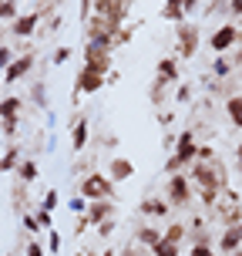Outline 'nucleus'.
<instances>
[{
  "label": "nucleus",
  "mask_w": 242,
  "mask_h": 256,
  "mask_svg": "<svg viewBox=\"0 0 242 256\" xmlns=\"http://www.w3.org/2000/svg\"><path fill=\"white\" fill-rule=\"evenodd\" d=\"M195 155H199L195 135H192L189 128H185V132H179V142H175V148H172V155H168L165 172H168V176H175V172H182V168L189 166V162H195Z\"/></svg>",
  "instance_id": "obj_1"
},
{
  "label": "nucleus",
  "mask_w": 242,
  "mask_h": 256,
  "mask_svg": "<svg viewBox=\"0 0 242 256\" xmlns=\"http://www.w3.org/2000/svg\"><path fill=\"white\" fill-rule=\"evenodd\" d=\"M189 182H195L199 192H219L222 189V168H219L216 162H195Z\"/></svg>",
  "instance_id": "obj_2"
},
{
  "label": "nucleus",
  "mask_w": 242,
  "mask_h": 256,
  "mask_svg": "<svg viewBox=\"0 0 242 256\" xmlns=\"http://www.w3.org/2000/svg\"><path fill=\"white\" fill-rule=\"evenodd\" d=\"M81 196L94 202V199H115V182L108 179L104 172H88L81 179Z\"/></svg>",
  "instance_id": "obj_3"
},
{
  "label": "nucleus",
  "mask_w": 242,
  "mask_h": 256,
  "mask_svg": "<svg viewBox=\"0 0 242 256\" xmlns=\"http://www.w3.org/2000/svg\"><path fill=\"white\" fill-rule=\"evenodd\" d=\"M165 202H168V206H175V209H182V206H189V202H192V182H189V176L175 172V176L168 179Z\"/></svg>",
  "instance_id": "obj_4"
},
{
  "label": "nucleus",
  "mask_w": 242,
  "mask_h": 256,
  "mask_svg": "<svg viewBox=\"0 0 242 256\" xmlns=\"http://www.w3.org/2000/svg\"><path fill=\"white\" fill-rule=\"evenodd\" d=\"M199 48V30L195 24H175V58H192Z\"/></svg>",
  "instance_id": "obj_5"
},
{
  "label": "nucleus",
  "mask_w": 242,
  "mask_h": 256,
  "mask_svg": "<svg viewBox=\"0 0 242 256\" xmlns=\"http://www.w3.org/2000/svg\"><path fill=\"white\" fill-rule=\"evenodd\" d=\"M104 81L108 74H101L98 68H88V64H81V71H77V81H74V91L77 94H94V91L104 88Z\"/></svg>",
  "instance_id": "obj_6"
},
{
  "label": "nucleus",
  "mask_w": 242,
  "mask_h": 256,
  "mask_svg": "<svg viewBox=\"0 0 242 256\" xmlns=\"http://www.w3.org/2000/svg\"><path fill=\"white\" fill-rule=\"evenodd\" d=\"M239 27H232V24H222L216 30V34H212V38H209V48H212V51L216 54H226L229 51V48H236V44H239Z\"/></svg>",
  "instance_id": "obj_7"
},
{
  "label": "nucleus",
  "mask_w": 242,
  "mask_h": 256,
  "mask_svg": "<svg viewBox=\"0 0 242 256\" xmlns=\"http://www.w3.org/2000/svg\"><path fill=\"white\" fill-rule=\"evenodd\" d=\"M88 222L91 226H101V222H108V219H115V199H94V202H88Z\"/></svg>",
  "instance_id": "obj_8"
},
{
  "label": "nucleus",
  "mask_w": 242,
  "mask_h": 256,
  "mask_svg": "<svg viewBox=\"0 0 242 256\" xmlns=\"http://www.w3.org/2000/svg\"><path fill=\"white\" fill-rule=\"evenodd\" d=\"M37 24H40V14H37V10H30V14H17V20L10 24V30H13V38H34Z\"/></svg>",
  "instance_id": "obj_9"
},
{
  "label": "nucleus",
  "mask_w": 242,
  "mask_h": 256,
  "mask_svg": "<svg viewBox=\"0 0 242 256\" xmlns=\"http://www.w3.org/2000/svg\"><path fill=\"white\" fill-rule=\"evenodd\" d=\"M30 68H34V54H20V58H13L10 68L3 71V81L13 84V81H20L24 74H30Z\"/></svg>",
  "instance_id": "obj_10"
},
{
  "label": "nucleus",
  "mask_w": 242,
  "mask_h": 256,
  "mask_svg": "<svg viewBox=\"0 0 242 256\" xmlns=\"http://www.w3.org/2000/svg\"><path fill=\"white\" fill-rule=\"evenodd\" d=\"M239 246H242V222H229L226 232L219 236V250L222 253H236Z\"/></svg>",
  "instance_id": "obj_11"
},
{
  "label": "nucleus",
  "mask_w": 242,
  "mask_h": 256,
  "mask_svg": "<svg viewBox=\"0 0 242 256\" xmlns=\"http://www.w3.org/2000/svg\"><path fill=\"white\" fill-rule=\"evenodd\" d=\"M88 138H91V122L88 118H77L71 125V148L74 152H84L88 148Z\"/></svg>",
  "instance_id": "obj_12"
},
{
  "label": "nucleus",
  "mask_w": 242,
  "mask_h": 256,
  "mask_svg": "<svg viewBox=\"0 0 242 256\" xmlns=\"http://www.w3.org/2000/svg\"><path fill=\"white\" fill-rule=\"evenodd\" d=\"M155 81H162V84H179V64H175V58H162L158 61V68H155Z\"/></svg>",
  "instance_id": "obj_13"
},
{
  "label": "nucleus",
  "mask_w": 242,
  "mask_h": 256,
  "mask_svg": "<svg viewBox=\"0 0 242 256\" xmlns=\"http://www.w3.org/2000/svg\"><path fill=\"white\" fill-rule=\"evenodd\" d=\"M131 176H135L131 158H111V166H108V179L111 182H128Z\"/></svg>",
  "instance_id": "obj_14"
},
{
  "label": "nucleus",
  "mask_w": 242,
  "mask_h": 256,
  "mask_svg": "<svg viewBox=\"0 0 242 256\" xmlns=\"http://www.w3.org/2000/svg\"><path fill=\"white\" fill-rule=\"evenodd\" d=\"M20 162H24V158H20V145H7L3 155H0V172H17Z\"/></svg>",
  "instance_id": "obj_15"
},
{
  "label": "nucleus",
  "mask_w": 242,
  "mask_h": 256,
  "mask_svg": "<svg viewBox=\"0 0 242 256\" xmlns=\"http://www.w3.org/2000/svg\"><path fill=\"white\" fill-rule=\"evenodd\" d=\"M37 176H40V166L34 162V158H24V162L17 166V179L24 182V186H30V182H37Z\"/></svg>",
  "instance_id": "obj_16"
},
{
  "label": "nucleus",
  "mask_w": 242,
  "mask_h": 256,
  "mask_svg": "<svg viewBox=\"0 0 242 256\" xmlns=\"http://www.w3.org/2000/svg\"><path fill=\"white\" fill-rule=\"evenodd\" d=\"M138 209H141V216H155V219H158V216H168V209H172V206H168L165 199H145Z\"/></svg>",
  "instance_id": "obj_17"
},
{
  "label": "nucleus",
  "mask_w": 242,
  "mask_h": 256,
  "mask_svg": "<svg viewBox=\"0 0 242 256\" xmlns=\"http://www.w3.org/2000/svg\"><path fill=\"white\" fill-rule=\"evenodd\" d=\"M135 240H138V246H148V250H155V246L162 243V232L155 230V226H141V230L135 232Z\"/></svg>",
  "instance_id": "obj_18"
},
{
  "label": "nucleus",
  "mask_w": 242,
  "mask_h": 256,
  "mask_svg": "<svg viewBox=\"0 0 242 256\" xmlns=\"http://www.w3.org/2000/svg\"><path fill=\"white\" fill-rule=\"evenodd\" d=\"M162 17H165V20H172V24H182V20H185V7H182V0H165Z\"/></svg>",
  "instance_id": "obj_19"
},
{
  "label": "nucleus",
  "mask_w": 242,
  "mask_h": 256,
  "mask_svg": "<svg viewBox=\"0 0 242 256\" xmlns=\"http://www.w3.org/2000/svg\"><path fill=\"white\" fill-rule=\"evenodd\" d=\"M20 98H17V94H7V98H0V122H3V118H17V112H20Z\"/></svg>",
  "instance_id": "obj_20"
},
{
  "label": "nucleus",
  "mask_w": 242,
  "mask_h": 256,
  "mask_svg": "<svg viewBox=\"0 0 242 256\" xmlns=\"http://www.w3.org/2000/svg\"><path fill=\"white\" fill-rule=\"evenodd\" d=\"M226 115L236 128H242V94H232L229 102H226Z\"/></svg>",
  "instance_id": "obj_21"
},
{
  "label": "nucleus",
  "mask_w": 242,
  "mask_h": 256,
  "mask_svg": "<svg viewBox=\"0 0 242 256\" xmlns=\"http://www.w3.org/2000/svg\"><path fill=\"white\" fill-rule=\"evenodd\" d=\"M152 256H182V250H179V243H168V240H162V243L152 250Z\"/></svg>",
  "instance_id": "obj_22"
},
{
  "label": "nucleus",
  "mask_w": 242,
  "mask_h": 256,
  "mask_svg": "<svg viewBox=\"0 0 242 256\" xmlns=\"http://www.w3.org/2000/svg\"><path fill=\"white\" fill-rule=\"evenodd\" d=\"M165 88H168V84H162V81H155V84H152V94H148V98H152L155 108H162V104H165Z\"/></svg>",
  "instance_id": "obj_23"
},
{
  "label": "nucleus",
  "mask_w": 242,
  "mask_h": 256,
  "mask_svg": "<svg viewBox=\"0 0 242 256\" xmlns=\"http://www.w3.org/2000/svg\"><path fill=\"white\" fill-rule=\"evenodd\" d=\"M34 219H37L40 230H51V226H54V216L47 212V209H44V206H37V209H34Z\"/></svg>",
  "instance_id": "obj_24"
},
{
  "label": "nucleus",
  "mask_w": 242,
  "mask_h": 256,
  "mask_svg": "<svg viewBox=\"0 0 242 256\" xmlns=\"http://www.w3.org/2000/svg\"><path fill=\"white\" fill-rule=\"evenodd\" d=\"M40 206H44L47 212H54V209L61 206V196H57V189H47V192H44V199H40Z\"/></svg>",
  "instance_id": "obj_25"
},
{
  "label": "nucleus",
  "mask_w": 242,
  "mask_h": 256,
  "mask_svg": "<svg viewBox=\"0 0 242 256\" xmlns=\"http://www.w3.org/2000/svg\"><path fill=\"white\" fill-rule=\"evenodd\" d=\"M229 71H232V61H229V58H216V61H212V74H216V78H226Z\"/></svg>",
  "instance_id": "obj_26"
},
{
  "label": "nucleus",
  "mask_w": 242,
  "mask_h": 256,
  "mask_svg": "<svg viewBox=\"0 0 242 256\" xmlns=\"http://www.w3.org/2000/svg\"><path fill=\"white\" fill-rule=\"evenodd\" d=\"M0 20H17V0H3L0 4Z\"/></svg>",
  "instance_id": "obj_27"
},
{
  "label": "nucleus",
  "mask_w": 242,
  "mask_h": 256,
  "mask_svg": "<svg viewBox=\"0 0 242 256\" xmlns=\"http://www.w3.org/2000/svg\"><path fill=\"white\" fill-rule=\"evenodd\" d=\"M182 236H185V226H179V222L162 232V240H168V243H182Z\"/></svg>",
  "instance_id": "obj_28"
},
{
  "label": "nucleus",
  "mask_w": 242,
  "mask_h": 256,
  "mask_svg": "<svg viewBox=\"0 0 242 256\" xmlns=\"http://www.w3.org/2000/svg\"><path fill=\"white\" fill-rule=\"evenodd\" d=\"M30 98H34L40 108H47V88H44V81H40V84H34V94H30Z\"/></svg>",
  "instance_id": "obj_29"
},
{
  "label": "nucleus",
  "mask_w": 242,
  "mask_h": 256,
  "mask_svg": "<svg viewBox=\"0 0 242 256\" xmlns=\"http://www.w3.org/2000/svg\"><path fill=\"white\" fill-rule=\"evenodd\" d=\"M0 132H3L7 138H13V135H17V118H3V122H0Z\"/></svg>",
  "instance_id": "obj_30"
},
{
  "label": "nucleus",
  "mask_w": 242,
  "mask_h": 256,
  "mask_svg": "<svg viewBox=\"0 0 242 256\" xmlns=\"http://www.w3.org/2000/svg\"><path fill=\"white\" fill-rule=\"evenodd\" d=\"M54 64H64V61H71V48H67V44H61V48H57V51H54V58H51Z\"/></svg>",
  "instance_id": "obj_31"
},
{
  "label": "nucleus",
  "mask_w": 242,
  "mask_h": 256,
  "mask_svg": "<svg viewBox=\"0 0 242 256\" xmlns=\"http://www.w3.org/2000/svg\"><path fill=\"white\" fill-rule=\"evenodd\" d=\"M189 256H216V253H212V250H209V243H192Z\"/></svg>",
  "instance_id": "obj_32"
},
{
  "label": "nucleus",
  "mask_w": 242,
  "mask_h": 256,
  "mask_svg": "<svg viewBox=\"0 0 242 256\" xmlns=\"http://www.w3.org/2000/svg\"><path fill=\"white\" fill-rule=\"evenodd\" d=\"M175 102H179V104L192 102V88H189V84H179V91H175Z\"/></svg>",
  "instance_id": "obj_33"
},
{
  "label": "nucleus",
  "mask_w": 242,
  "mask_h": 256,
  "mask_svg": "<svg viewBox=\"0 0 242 256\" xmlns=\"http://www.w3.org/2000/svg\"><path fill=\"white\" fill-rule=\"evenodd\" d=\"M10 61H13V51H10V48H0V71H7Z\"/></svg>",
  "instance_id": "obj_34"
},
{
  "label": "nucleus",
  "mask_w": 242,
  "mask_h": 256,
  "mask_svg": "<svg viewBox=\"0 0 242 256\" xmlns=\"http://www.w3.org/2000/svg\"><path fill=\"white\" fill-rule=\"evenodd\" d=\"M121 256H152V250H141V246L135 243V246H128V250H121Z\"/></svg>",
  "instance_id": "obj_35"
},
{
  "label": "nucleus",
  "mask_w": 242,
  "mask_h": 256,
  "mask_svg": "<svg viewBox=\"0 0 242 256\" xmlns=\"http://www.w3.org/2000/svg\"><path fill=\"white\" fill-rule=\"evenodd\" d=\"M71 209H74V212H88V199H84V196H77V199H71Z\"/></svg>",
  "instance_id": "obj_36"
},
{
  "label": "nucleus",
  "mask_w": 242,
  "mask_h": 256,
  "mask_svg": "<svg viewBox=\"0 0 242 256\" xmlns=\"http://www.w3.org/2000/svg\"><path fill=\"white\" fill-rule=\"evenodd\" d=\"M115 219H108V222H101V226H98V236H104V240H108V236H111V232H115Z\"/></svg>",
  "instance_id": "obj_37"
},
{
  "label": "nucleus",
  "mask_w": 242,
  "mask_h": 256,
  "mask_svg": "<svg viewBox=\"0 0 242 256\" xmlns=\"http://www.w3.org/2000/svg\"><path fill=\"white\" fill-rule=\"evenodd\" d=\"M128 40H131V27H121V30L115 34V48L118 44H128Z\"/></svg>",
  "instance_id": "obj_38"
},
{
  "label": "nucleus",
  "mask_w": 242,
  "mask_h": 256,
  "mask_svg": "<svg viewBox=\"0 0 242 256\" xmlns=\"http://www.w3.org/2000/svg\"><path fill=\"white\" fill-rule=\"evenodd\" d=\"M27 256H44V246H40V240H30V243H27Z\"/></svg>",
  "instance_id": "obj_39"
},
{
  "label": "nucleus",
  "mask_w": 242,
  "mask_h": 256,
  "mask_svg": "<svg viewBox=\"0 0 242 256\" xmlns=\"http://www.w3.org/2000/svg\"><path fill=\"white\" fill-rule=\"evenodd\" d=\"M47 250H51V253L61 250V232H51V236H47Z\"/></svg>",
  "instance_id": "obj_40"
},
{
  "label": "nucleus",
  "mask_w": 242,
  "mask_h": 256,
  "mask_svg": "<svg viewBox=\"0 0 242 256\" xmlns=\"http://www.w3.org/2000/svg\"><path fill=\"white\" fill-rule=\"evenodd\" d=\"M24 230H27V232H40V226H37V219H34V212H30V216H24Z\"/></svg>",
  "instance_id": "obj_41"
},
{
  "label": "nucleus",
  "mask_w": 242,
  "mask_h": 256,
  "mask_svg": "<svg viewBox=\"0 0 242 256\" xmlns=\"http://www.w3.org/2000/svg\"><path fill=\"white\" fill-rule=\"evenodd\" d=\"M226 10L232 14V17H242V0H229V7Z\"/></svg>",
  "instance_id": "obj_42"
},
{
  "label": "nucleus",
  "mask_w": 242,
  "mask_h": 256,
  "mask_svg": "<svg viewBox=\"0 0 242 256\" xmlns=\"http://www.w3.org/2000/svg\"><path fill=\"white\" fill-rule=\"evenodd\" d=\"M199 4H202V0H182V7H185V14H195V10H199Z\"/></svg>",
  "instance_id": "obj_43"
},
{
  "label": "nucleus",
  "mask_w": 242,
  "mask_h": 256,
  "mask_svg": "<svg viewBox=\"0 0 242 256\" xmlns=\"http://www.w3.org/2000/svg\"><path fill=\"white\" fill-rule=\"evenodd\" d=\"M81 17L91 20V0H81Z\"/></svg>",
  "instance_id": "obj_44"
},
{
  "label": "nucleus",
  "mask_w": 242,
  "mask_h": 256,
  "mask_svg": "<svg viewBox=\"0 0 242 256\" xmlns=\"http://www.w3.org/2000/svg\"><path fill=\"white\" fill-rule=\"evenodd\" d=\"M158 125H162V128L172 125V112H162V115H158Z\"/></svg>",
  "instance_id": "obj_45"
},
{
  "label": "nucleus",
  "mask_w": 242,
  "mask_h": 256,
  "mask_svg": "<svg viewBox=\"0 0 242 256\" xmlns=\"http://www.w3.org/2000/svg\"><path fill=\"white\" fill-rule=\"evenodd\" d=\"M88 226H91V222H88V216H81V219H77V226H74V230H77V232H84Z\"/></svg>",
  "instance_id": "obj_46"
},
{
  "label": "nucleus",
  "mask_w": 242,
  "mask_h": 256,
  "mask_svg": "<svg viewBox=\"0 0 242 256\" xmlns=\"http://www.w3.org/2000/svg\"><path fill=\"white\" fill-rule=\"evenodd\" d=\"M242 40V38H239ZM236 64H242V44H239V51H236V58H232V68H236Z\"/></svg>",
  "instance_id": "obj_47"
},
{
  "label": "nucleus",
  "mask_w": 242,
  "mask_h": 256,
  "mask_svg": "<svg viewBox=\"0 0 242 256\" xmlns=\"http://www.w3.org/2000/svg\"><path fill=\"white\" fill-rule=\"evenodd\" d=\"M236 166H239V172H242V145L236 148Z\"/></svg>",
  "instance_id": "obj_48"
},
{
  "label": "nucleus",
  "mask_w": 242,
  "mask_h": 256,
  "mask_svg": "<svg viewBox=\"0 0 242 256\" xmlns=\"http://www.w3.org/2000/svg\"><path fill=\"white\" fill-rule=\"evenodd\" d=\"M115 253H118V250H104V253H101V256H115Z\"/></svg>",
  "instance_id": "obj_49"
},
{
  "label": "nucleus",
  "mask_w": 242,
  "mask_h": 256,
  "mask_svg": "<svg viewBox=\"0 0 242 256\" xmlns=\"http://www.w3.org/2000/svg\"><path fill=\"white\" fill-rule=\"evenodd\" d=\"M232 256H242V253H239V250H236V253H232Z\"/></svg>",
  "instance_id": "obj_50"
},
{
  "label": "nucleus",
  "mask_w": 242,
  "mask_h": 256,
  "mask_svg": "<svg viewBox=\"0 0 242 256\" xmlns=\"http://www.w3.org/2000/svg\"><path fill=\"white\" fill-rule=\"evenodd\" d=\"M84 256H94V253H84Z\"/></svg>",
  "instance_id": "obj_51"
},
{
  "label": "nucleus",
  "mask_w": 242,
  "mask_h": 256,
  "mask_svg": "<svg viewBox=\"0 0 242 256\" xmlns=\"http://www.w3.org/2000/svg\"><path fill=\"white\" fill-rule=\"evenodd\" d=\"M0 4H3V0H0Z\"/></svg>",
  "instance_id": "obj_52"
}]
</instances>
